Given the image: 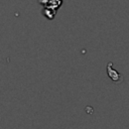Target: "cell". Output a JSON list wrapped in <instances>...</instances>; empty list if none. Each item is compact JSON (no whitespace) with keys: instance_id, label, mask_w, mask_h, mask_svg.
Returning <instances> with one entry per match:
<instances>
[{"instance_id":"2","label":"cell","mask_w":129,"mask_h":129,"mask_svg":"<svg viewBox=\"0 0 129 129\" xmlns=\"http://www.w3.org/2000/svg\"><path fill=\"white\" fill-rule=\"evenodd\" d=\"M107 75L114 83H121L123 81V76L120 75L115 69H113L112 61H109L107 64Z\"/></svg>"},{"instance_id":"1","label":"cell","mask_w":129,"mask_h":129,"mask_svg":"<svg viewBox=\"0 0 129 129\" xmlns=\"http://www.w3.org/2000/svg\"><path fill=\"white\" fill-rule=\"evenodd\" d=\"M37 2L43 6V8H48L53 11H57L61 5H62V0H37Z\"/></svg>"},{"instance_id":"3","label":"cell","mask_w":129,"mask_h":129,"mask_svg":"<svg viewBox=\"0 0 129 129\" xmlns=\"http://www.w3.org/2000/svg\"><path fill=\"white\" fill-rule=\"evenodd\" d=\"M55 14H56L55 11H53L51 9H48V8H43V10H42V15L44 17H46L47 19H50V20L54 18Z\"/></svg>"}]
</instances>
